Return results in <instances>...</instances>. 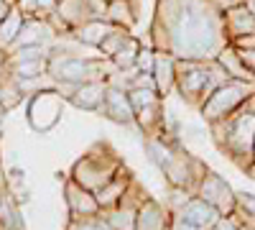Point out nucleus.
I'll return each instance as SVG.
<instances>
[{"label":"nucleus","instance_id":"nucleus-34","mask_svg":"<svg viewBox=\"0 0 255 230\" xmlns=\"http://www.w3.org/2000/svg\"><path fill=\"white\" fill-rule=\"evenodd\" d=\"M56 3H59V0H38V5H41V10L46 13V18L56 10Z\"/></svg>","mask_w":255,"mask_h":230},{"label":"nucleus","instance_id":"nucleus-37","mask_svg":"<svg viewBox=\"0 0 255 230\" xmlns=\"http://www.w3.org/2000/svg\"><path fill=\"white\" fill-rule=\"evenodd\" d=\"M245 174H248V177H250V179L255 182V161H253V164L248 166V169H245Z\"/></svg>","mask_w":255,"mask_h":230},{"label":"nucleus","instance_id":"nucleus-47","mask_svg":"<svg viewBox=\"0 0 255 230\" xmlns=\"http://www.w3.org/2000/svg\"><path fill=\"white\" fill-rule=\"evenodd\" d=\"M253 154H255V151H253Z\"/></svg>","mask_w":255,"mask_h":230},{"label":"nucleus","instance_id":"nucleus-46","mask_svg":"<svg viewBox=\"0 0 255 230\" xmlns=\"http://www.w3.org/2000/svg\"><path fill=\"white\" fill-rule=\"evenodd\" d=\"M0 230H3V228H0Z\"/></svg>","mask_w":255,"mask_h":230},{"label":"nucleus","instance_id":"nucleus-45","mask_svg":"<svg viewBox=\"0 0 255 230\" xmlns=\"http://www.w3.org/2000/svg\"><path fill=\"white\" fill-rule=\"evenodd\" d=\"M108 3H110V0H108Z\"/></svg>","mask_w":255,"mask_h":230},{"label":"nucleus","instance_id":"nucleus-25","mask_svg":"<svg viewBox=\"0 0 255 230\" xmlns=\"http://www.w3.org/2000/svg\"><path fill=\"white\" fill-rule=\"evenodd\" d=\"M128 36H130V31H125V28H115L108 38L102 41V46H100V56H105V59H113L118 51H120V46L128 41Z\"/></svg>","mask_w":255,"mask_h":230},{"label":"nucleus","instance_id":"nucleus-13","mask_svg":"<svg viewBox=\"0 0 255 230\" xmlns=\"http://www.w3.org/2000/svg\"><path fill=\"white\" fill-rule=\"evenodd\" d=\"M171 218L174 213L163 202H158L156 197H148L138 210L135 230H171Z\"/></svg>","mask_w":255,"mask_h":230},{"label":"nucleus","instance_id":"nucleus-24","mask_svg":"<svg viewBox=\"0 0 255 230\" xmlns=\"http://www.w3.org/2000/svg\"><path fill=\"white\" fill-rule=\"evenodd\" d=\"M67 230H113V225L100 213V215H92V218H69Z\"/></svg>","mask_w":255,"mask_h":230},{"label":"nucleus","instance_id":"nucleus-39","mask_svg":"<svg viewBox=\"0 0 255 230\" xmlns=\"http://www.w3.org/2000/svg\"><path fill=\"white\" fill-rule=\"evenodd\" d=\"M3 120H5V108H0V133H3Z\"/></svg>","mask_w":255,"mask_h":230},{"label":"nucleus","instance_id":"nucleus-16","mask_svg":"<svg viewBox=\"0 0 255 230\" xmlns=\"http://www.w3.org/2000/svg\"><path fill=\"white\" fill-rule=\"evenodd\" d=\"M113 31H115V26L110 23L108 18H92V20H87V23H82L79 28H74L72 38L77 41V44H82V46H90V49L100 51L102 41L108 38Z\"/></svg>","mask_w":255,"mask_h":230},{"label":"nucleus","instance_id":"nucleus-6","mask_svg":"<svg viewBox=\"0 0 255 230\" xmlns=\"http://www.w3.org/2000/svg\"><path fill=\"white\" fill-rule=\"evenodd\" d=\"M253 95H255V82L230 79V82H225L222 87H217L215 92L204 100V105L199 108V115H202L207 123L225 120V118H230L235 110H240Z\"/></svg>","mask_w":255,"mask_h":230},{"label":"nucleus","instance_id":"nucleus-19","mask_svg":"<svg viewBox=\"0 0 255 230\" xmlns=\"http://www.w3.org/2000/svg\"><path fill=\"white\" fill-rule=\"evenodd\" d=\"M105 18H108L115 28L133 31V26L138 23V0H110Z\"/></svg>","mask_w":255,"mask_h":230},{"label":"nucleus","instance_id":"nucleus-23","mask_svg":"<svg viewBox=\"0 0 255 230\" xmlns=\"http://www.w3.org/2000/svg\"><path fill=\"white\" fill-rule=\"evenodd\" d=\"M143 49V44H140V38H135L133 33L128 36V41L120 46V51L110 59L113 61V67L118 69V72H128V69H135V59H138V51Z\"/></svg>","mask_w":255,"mask_h":230},{"label":"nucleus","instance_id":"nucleus-9","mask_svg":"<svg viewBox=\"0 0 255 230\" xmlns=\"http://www.w3.org/2000/svg\"><path fill=\"white\" fill-rule=\"evenodd\" d=\"M197 197L209 202L222 218L235 215V210H238V192L225 182V177H220L217 172H212V169L202 177V182L197 187Z\"/></svg>","mask_w":255,"mask_h":230},{"label":"nucleus","instance_id":"nucleus-3","mask_svg":"<svg viewBox=\"0 0 255 230\" xmlns=\"http://www.w3.org/2000/svg\"><path fill=\"white\" fill-rule=\"evenodd\" d=\"M230 82L227 72L217 61H191V59H176V92L189 108H202L204 100Z\"/></svg>","mask_w":255,"mask_h":230},{"label":"nucleus","instance_id":"nucleus-26","mask_svg":"<svg viewBox=\"0 0 255 230\" xmlns=\"http://www.w3.org/2000/svg\"><path fill=\"white\" fill-rule=\"evenodd\" d=\"M128 97H130L135 113L148 108V105H153V102H158V100H163L158 95V90H145V87H130V90H128Z\"/></svg>","mask_w":255,"mask_h":230},{"label":"nucleus","instance_id":"nucleus-43","mask_svg":"<svg viewBox=\"0 0 255 230\" xmlns=\"http://www.w3.org/2000/svg\"><path fill=\"white\" fill-rule=\"evenodd\" d=\"M209 230H220V228H217V225H215V228H209Z\"/></svg>","mask_w":255,"mask_h":230},{"label":"nucleus","instance_id":"nucleus-28","mask_svg":"<svg viewBox=\"0 0 255 230\" xmlns=\"http://www.w3.org/2000/svg\"><path fill=\"white\" fill-rule=\"evenodd\" d=\"M194 197V192H189V190H184V187H168V197H166V207L171 213H179L181 207Z\"/></svg>","mask_w":255,"mask_h":230},{"label":"nucleus","instance_id":"nucleus-21","mask_svg":"<svg viewBox=\"0 0 255 230\" xmlns=\"http://www.w3.org/2000/svg\"><path fill=\"white\" fill-rule=\"evenodd\" d=\"M13 79H41L49 77V56H36L26 61H15V64H5L3 69Z\"/></svg>","mask_w":255,"mask_h":230},{"label":"nucleus","instance_id":"nucleus-42","mask_svg":"<svg viewBox=\"0 0 255 230\" xmlns=\"http://www.w3.org/2000/svg\"><path fill=\"white\" fill-rule=\"evenodd\" d=\"M5 3H10V5H15V3H18V0H5Z\"/></svg>","mask_w":255,"mask_h":230},{"label":"nucleus","instance_id":"nucleus-18","mask_svg":"<svg viewBox=\"0 0 255 230\" xmlns=\"http://www.w3.org/2000/svg\"><path fill=\"white\" fill-rule=\"evenodd\" d=\"M153 79H156V87H158L161 97L171 95L174 87H176V56L158 51L156 54V67H153Z\"/></svg>","mask_w":255,"mask_h":230},{"label":"nucleus","instance_id":"nucleus-20","mask_svg":"<svg viewBox=\"0 0 255 230\" xmlns=\"http://www.w3.org/2000/svg\"><path fill=\"white\" fill-rule=\"evenodd\" d=\"M217 64L227 72V77L230 79H240V82H255V77L250 74V69L245 67V61H243V56H240V51L232 46V44H227L222 51H220V56L215 59Z\"/></svg>","mask_w":255,"mask_h":230},{"label":"nucleus","instance_id":"nucleus-41","mask_svg":"<svg viewBox=\"0 0 255 230\" xmlns=\"http://www.w3.org/2000/svg\"><path fill=\"white\" fill-rule=\"evenodd\" d=\"M0 108H3V85H0Z\"/></svg>","mask_w":255,"mask_h":230},{"label":"nucleus","instance_id":"nucleus-38","mask_svg":"<svg viewBox=\"0 0 255 230\" xmlns=\"http://www.w3.org/2000/svg\"><path fill=\"white\" fill-rule=\"evenodd\" d=\"M5 56H8V54L0 49V74H3V69H5Z\"/></svg>","mask_w":255,"mask_h":230},{"label":"nucleus","instance_id":"nucleus-27","mask_svg":"<svg viewBox=\"0 0 255 230\" xmlns=\"http://www.w3.org/2000/svg\"><path fill=\"white\" fill-rule=\"evenodd\" d=\"M235 218L240 223H255V195L250 192H238V210Z\"/></svg>","mask_w":255,"mask_h":230},{"label":"nucleus","instance_id":"nucleus-17","mask_svg":"<svg viewBox=\"0 0 255 230\" xmlns=\"http://www.w3.org/2000/svg\"><path fill=\"white\" fill-rule=\"evenodd\" d=\"M133 182H135V179L130 177V172L123 166V169L118 172V177H115L110 184H105L102 190H97L95 197H97V202H100V207H102V213H108V210H113V207H118L120 200L125 197V192L130 190Z\"/></svg>","mask_w":255,"mask_h":230},{"label":"nucleus","instance_id":"nucleus-7","mask_svg":"<svg viewBox=\"0 0 255 230\" xmlns=\"http://www.w3.org/2000/svg\"><path fill=\"white\" fill-rule=\"evenodd\" d=\"M64 105H67V97L54 87L33 92L28 97V108H26V118L31 123V128L36 133H49L59 123V118L64 113Z\"/></svg>","mask_w":255,"mask_h":230},{"label":"nucleus","instance_id":"nucleus-10","mask_svg":"<svg viewBox=\"0 0 255 230\" xmlns=\"http://www.w3.org/2000/svg\"><path fill=\"white\" fill-rule=\"evenodd\" d=\"M64 202H67L69 218H92V215L102 213V207H100L95 192L84 190L82 184H77L69 177L64 179Z\"/></svg>","mask_w":255,"mask_h":230},{"label":"nucleus","instance_id":"nucleus-44","mask_svg":"<svg viewBox=\"0 0 255 230\" xmlns=\"http://www.w3.org/2000/svg\"><path fill=\"white\" fill-rule=\"evenodd\" d=\"M0 197H3V192H0Z\"/></svg>","mask_w":255,"mask_h":230},{"label":"nucleus","instance_id":"nucleus-1","mask_svg":"<svg viewBox=\"0 0 255 230\" xmlns=\"http://www.w3.org/2000/svg\"><path fill=\"white\" fill-rule=\"evenodd\" d=\"M230 44L225 10L215 0H156L151 46L176 59L215 61Z\"/></svg>","mask_w":255,"mask_h":230},{"label":"nucleus","instance_id":"nucleus-12","mask_svg":"<svg viewBox=\"0 0 255 230\" xmlns=\"http://www.w3.org/2000/svg\"><path fill=\"white\" fill-rule=\"evenodd\" d=\"M108 79H95V82H84V85H77L69 95V102L79 110L87 113H100L105 95H108Z\"/></svg>","mask_w":255,"mask_h":230},{"label":"nucleus","instance_id":"nucleus-29","mask_svg":"<svg viewBox=\"0 0 255 230\" xmlns=\"http://www.w3.org/2000/svg\"><path fill=\"white\" fill-rule=\"evenodd\" d=\"M156 49L153 46H143L138 51V59H135V69L140 74H153V67H156Z\"/></svg>","mask_w":255,"mask_h":230},{"label":"nucleus","instance_id":"nucleus-11","mask_svg":"<svg viewBox=\"0 0 255 230\" xmlns=\"http://www.w3.org/2000/svg\"><path fill=\"white\" fill-rule=\"evenodd\" d=\"M100 113L108 118V120L118 123V125H135V108H133L130 97H128V90L125 87L110 85Z\"/></svg>","mask_w":255,"mask_h":230},{"label":"nucleus","instance_id":"nucleus-5","mask_svg":"<svg viewBox=\"0 0 255 230\" xmlns=\"http://www.w3.org/2000/svg\"><path fill=\"white\" fill-rule=\"evenodd\" d=\"M120 169H123L120 156L113 149H108L105 143H97L84 156H79L74 161L69 179H74L77 184H82L84 190L97 192V190H102L105 184H110L118 177Z\"/></svg>","mask_w":255,"mask_h":230},{"label":"nucleus","instance_id":"nucleus-15","mask_svg":"<svg viewBox=\"0 0 255 230\" xmlns=\"http://www.w3.org/2000/svg\"><path fill=\"white\" fill-rule=\"evenodd\" d=\"M225 31H227L230 44L238 41V38H243V36L255 33V15L250 13V8L245 3L232 5V8L225 10Z\"/></svg>","mask_w":255,"mask_h":230},{"label":"nucleus","instance_id":"nucleus-32","mask_svg":"<svg viewBox=\"0 0 255 230\" xmlns=\"http://www.w3.org/2000/svg\"><path fill=\"white\" fill-rule=\"evenodd\" d=\"M171 230H199V228L191 225L189 220H184L181 215H174V218H171Z\"/></svg>","mask_w":255,"mask_h":230},{"label":"nucleus","instance_id":"nucleus-22","mask_svg":"<svg viewBox=\"0 0 255 230\" xmlns=\"http://www.w3.org/2000/svg\"><path fill=\"white\" fill-rule=\"evenodd\" d=\"M23 23H26V15L20 13L18 8H10L5 20L0 23V49H3V51H8L15 44V38H18L20 28H23Z\"/></svg>","mask_w":255,"mask_h":230},{"label":"nucleus","instance_id":"nucleus-35","mask_svg":"<svg viewBox=\"0 0 255 230\" xmlns=\"http://www.w3.org/2000/svg\"><path fill=\"white\" fill-rule=\"evenodd\" d=\"M215 3H217L222 10H227V8H232V5H240V3H245V0H215Z\"/></svg>","mask_w":255,"mask_h":230},{"label":"nucleus","instance_id":"nucleus-2","mask_svg":"<svg viewBox=\"0 0 255 230\" xmlns=\"http://www.w3.org/2000/svg\"><path fill=\"white\" fill-rule=\"evenodd\" d=\"M209 133L215 138L217 149L225 151L245 172L255 161V95L230 118L209 123Z\"/></svg>","mask_w":255,"mask_h":230},{"label":"nucleus","instance_id":"nucleus-4","mask_svg":"<svg viewBox=\"0 0 255 230\" xmlns=\"http://www.w3.org/2000/svg\"><path fill=\"white\" fill-rule=\"evenodd\" d=\"M118 69L105 56H79L69 51H51L49 54V77L56 85H84L95 79H110Z\"/></svg>","mask_w":255,"mask_h":230},{"label":"nucleus","instance_id":"nucleus-36","mask_svg":"<svg viewBox=\"0 0 255 230\" xmlns=\"http://www.w3.org/2000/svg\"><path fill=\"white\" fill-rule=\"evenodd\" d=\"M10 8H15V5L5 3V0H0V23H3V20H5V15L10 13Z\"/></svg>","mask_w":255,"mask_h":230},{"label":"nucleus","instance_id":"nucleus-40","mask_svg":"<svg viewBox=\"0 0 255 230\" xmlns=\"http://www.w3.org/2000/svg\"><path fill=\"white\" fill-rule=\"evenodd\" d=\"M245 5H248V8H250V13L255 15V0H245Z\"/></svg>","mask_w":255,"mask_h":230},{"label":"nucleus","instance_id":"nucleus-30","mask_svg":"<svg viewBox=\"0 0 255 230\" xmlns=\"http://www.w3.org/2000/svg\"><path fill=\"white\" fill-rule=\"evenodd\" d=\"M84 3L90 5L95 18H105V13H108V0H84Z\"/></svg>","mask_w":255,"mask_h":230},{"label":"nucleus","instance_id":"nucleus-14","mask_svg":"<svg viewBox=\"0 0 255 230\" xmlns=\"http://www.w3.org/2000/svg\"><path fill=\"white\" fill-rule=\"evenodd\" d=\"M174 215H181L184 220H189L191 225H197L199 230H209V228H215L217 223H220V213L215 210V207H212L209 202H204L202 197H191L184 207H181V210L179 213H174Z\"/></svg>","mask_w":255,"mask_h":230},{"label":"nucleus","instance_id":"nucleus-33","mask_svg":"<svg viewBox=\"0 0 255 230\" xmlns=\"http://www.w3.org/2000/svg\"><path fill=\"white\" fill-rule=\"evenodd\" d=\"M240 51V49H238ZM240 56H243V61H245V67L250 69V74L255 77V49L253 51H240Z\"/></svg>","mask_w":255,"mask_h":230},{"label":"nucleus","instance_id":"nucleus-31","mask_svg":"<svg viewBox=\"0 0 255 230\" xmlns=\"http://www.w3.org/2000/svg\"><path fill=\"white\" fill-rule=\"evenodd\" d=\"M232 46L240 49V51H253V49H255V33L243 36V38H238V41H232Z\"/></svg>","mask_w":255,"mask_h":230},{"label":"nucleus","instance_id":"nucleus-8","mask_svg":"<svg viewBox=\"0 0 255 230\" xmlns=\"http://www.w3.org/2000/svg\"><path fill=\"white\" fill-rule=\"evenodd\" d=\"M209 169L197 159V156H191L186 154L184 149L176 151V156L171 159V164L163 169V179L168 187H184V190L189 192H194L197 195V187L202 182V177L207 174Z\"/></svg>","mask_w":255,"mask_h":230}]
</instances>
